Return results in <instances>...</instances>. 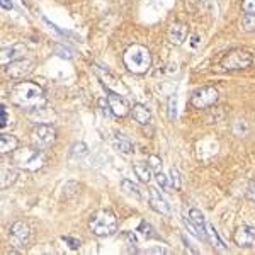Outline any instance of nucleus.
<instances>
[{"mask_svg": "<svg viewBox=\"0 0 255 255\" xmlns=\"http://www.w3.org/2000/svg\"><path fill=\"white\" fill-rule=\"evenodd\" d=\"M10 102L19 109L39 111L46 104V94L41 85L34 82H19L10 90Z\"/></svg>", "mask_w": 255, "mask_h": 255, "instance_id": "1", "label": "nucleus"}, {"mask_svg": "<svg viewBox=\"0 0 255 255\" xmlns=\"http://www.w3.org/2000/svg\"><path fill=\"white\" fill-rule=\"evenodd\" d=\"M12 163L20 170L27 172H38L44 165H46V155L41 148L26 146V148H17L12 153Z\"/></svg>", "mask_w": 255, "mask_h": 255, "instance_id": "2", "label": "nucleus"}, {"mask_svg": "<svg viewBox=\"0 0 255 255\" xmlns=\"http://www.w3.org/2000/svg\"><path fill=\"white\" fill-rule=\"evenodd\" d=\"M123 61L131 73L141 75V73H146L151 67V53L143 44H131L123 55Z\"/></svg>", "mask_w": 255, "mask_h": 255, "instance_id": "3", "label": "nucleus"}, {"mask_svg": "<svg viewBox=\"0 0 255 255\" xmlns=\"http://www.w3.org/2000/svg\"><path fill=\"white\" fill-rule=\"evenodd\" d=\"M89 228L96 237H111L118 232V218L111 209H97L89 218Z\"/></svg>", "mask_w": 255, "mask_h": 255, "instance_id": "4", "label": "nucleus"}, {"mask_svg": "<svg viewBox=\"0 0 255 255\" xmlns=\"http://www.w3.org/2000/svg\"><path fill=\"white\" fill-rule=\"evenodd\" d=\"M252 61L254 56L249 51H245V49H232L223 56L221 67L225 70H232V72L233 70H245L252 65Z\"/></svg>", "mask_w": 255, "mask_h": 255, "instance_id": "5", "label": "nucleus"}, {"mask_svg": "<svg viewBox=\"0 0 255 255\" xmlns=\"http://www.w3.org/2000/svg\"><path fill=\"white\" fill-rule=\"evenodd\" d=\"M31 141L36 148H44L51 146L56 141V129L51 125H38L34 126L31 133Z\"/></svg>", "mask_w": 255, "mask_h": 255, "instance_id": "6", "label": "nucleus"}, {"mask_svg": "<svg viewBox=\"0 0 255 255\" xmlns=\"http://www.w3.org/2000/svg\"><path fill=\"white\" fill-rule=\"evenodd\" d=\"M218 101V90L215 87H201L197 89L191 97V104L196 109H206L216 104Z\"/></svg>", "mask_w": 255, "mask_h": 255, "instance_id": "7", "label": "nucleus"}, {"mask_svg": "<svg viewBox=\"0 0 255 255\" xmlns=\"http://www.w3.org/2000/svg\"><path fill=\"white\" fill-rule=\"evenodd\" d=\"M94 72H96V75L101 79L102 85H104L109 92H116V94H121V96L128 92L125 85L121 84V80H119L114 73H111L108 68L99 67V65H94Z\"/></svg>", "mask_w": 255, "mask_h": 255, "instance_id": "8", "label": "nucleus"}, {"mask_svg": "<svg viewBox=\"0 0 255 255\" xmlns=\"http://www.w3.org/2000/svg\"><path fill=\"white\" fill-rule=\"evenodd\" d=\"M29 237H31L29 226L22 223V221H17V223L10 226L9 238H10V244L14 247H26L27 242H29Z\"/></svg>", "mask_w": 255, "mask_h": 255, "instance_id": "9", "label": "nucleus"}, {"mask_svg": "<svg viewBox=\"0 0 255 255\" xmlns=\"http://www.w3.org/2000/svg\"><path fill=\"white\" fill-rule=\"evenodd\" d=\"M233 240L242 249H252L255 247V228L254 226H238L233 233Z\"/></svg>", "mask_w": 255, "mask_h": 255, "instance_id": "10", "label": "nucleus"}, {"mask_svg": "<svg viewBox=\"0 0 255 255\" xmlns=\"http://www.w3.org/2000/svg\"><path fill=\"white\" fill-rule=\"evenodd\" d=\"M108 102H109L111 113H113L116 118H126L128 114H129L131 108H129V104L126 102V99H125V97H121V94L109 92Z\"/></svg>", "mask_w": 255, "mask_h": 255, "instance_id": "11", "label": "nucleus"}, {"mask_svg": "<svg viewBox=\"0 0 255 255\" xmlns=\"http://www.w3.org/2000/svg\"><path fill=\"white\" fill-rule=\"evenodd\" d=\"M24 53H26V46L20 43L3 48L2 51H0V63H2V67H9L14 61L24 58Z\"/></svg>", "mask_w": 255, "mask_h": 255, "instance_id": "12", "label": "nucleus"}, {"mask_svg": "<svg viewBox=\"0 0 255 255\" xmlns=\"http://www.w3.org/2000/svg\"><path fill=\"white\" fill-rule=\"evenodd\" d=\"M32 67H34V63H32L31 60L20 58V60L14 61V63L9 65L7 73H9L12 79H24V77L29 75V73L32 72Z\"/></svg>", "mask_w": 255, "mask_h": 255, "instance_id": "13", "label": "nucleus"}, {"mask_svg": "<svg viewBox=\"0 0 255 255\" xmlns=\"http://www.w3.org/2000/svg\"><path fill=\"white\" fill-rule=\"evenodd\" d=\"M187 34H189V29H187L186 24H182V22H174L170 27H168L167 38H168V41H170L172 44L179 46V44H182L184 41L187 39Z\"/></svg>", "mask_w": 255, "mask_h": 255, "instance_id": "14", "label": "nucleus"}, {"mask_svg": "<svg viewBox=\"0 0 255 255\" xmlns=\"http://www.w3.org/2000/svg\"><path fill=\"white\" fill-rule=\"evenodd\" d=\"M148 194H150V206L153 211L160 213V215H170V204L157 189H148Z\"/></svg>", "mask_w": 255, "mask_h": 255, "instance_id": "15", "label": "nucleus"}, {"mask_svg": "<svg viewBox=\"0 0 255 255\" xmlns=\"http://www.w3.org/2000/svg\"><path fill=\"white\" fill-rule=\"evenodd\" d=\"M131 114H133V119L136 123H139V125H150L151 123V113L150 109L146 108V106L143 104H134L133 109H131Z\"/></svg>", "mask_w": 255, "mask_h": 255, "instance_id": "16", "label": "nucleus"}, {"mask_svg": "<svg viewBox=\"0 0 255 255\" xmlns=\"http://www.w3.org/2000/svg\"><path fill=\"white\" fill-rule=\"evenodd\" d=\"M19 146V141L15 136L12 134H2L0 136V153L2 155H7V153H14Z\"/></svg>", "mask_w": 255, "mask_h": 255, "instance_id": "17", "label": "nucleus"}, {"mask_svg": "<svg viewBox=\"0 0 255 255\" xmlns=\"http://www.w3.org/2000/svg\"><path fill=\"white\" fill-rule=\"evenodd\" d=\"M189 220L192 221V223L196 225V228L199 230V233H201V237H203V240H206V220H204V216H203V213L201 211H197V209H191L189 211Z\"/></svg>", "mask_w": 255, "mask_h": 255, "instance_id": "18", "label": "nucleus"}, {"mask_svg": "<svg viewBox=\"0 0 255 255\" xmlns=\"http://www.w3.org/2000/svg\"><path fill=\"white\" fill-rule=\"evenodd\" d=\"M15 165L12 163V165H2V189H7L10 187L12 184L15 182V179H17V170L14 168Z\"/></svg>", "mask_w": 255, "mask_h": 255, "instance_id": "19", "label": "nucleus"}, {"mask_svg": "<svg viewBox=\"0 0 255 255\" xmlns=\"http://www.w3.org/2000/svg\"><path fill=\"white\" fill-rule=\"evenodd\" d=\"M114 143H116V146L119 148V151H123V153H131L133 151V143H131V139L125 136L123 133H116L114 134Z\"/></svg>", "mask_w": 255, "mask_h": 255, "instance_id": "20", "label": "nucleus"}, {"mask_svg": "<svg viewBox=\"0 0 255 255\" xmlns=\"http://www.w3.org/2000/svg\"><path fill=\"white\" fill-rule=\"evenodd\" d=\"M133 170H134V174H136V177H139V180H141V182H148V180L151 179V172H153L148 163H141V162L134 163Z\"/></svg>", "mask_w": 255, "mask_h": 255, "instance_id": "21", "label": "nucleus"}, {"mask_svg": "<svg viewBox=\"0 0 255 255\" xmlns=\"http://www.w3.org/2000/svg\"><path fill=\"white\" fill-rule=\"evenodd\" d=\"M121 187H123V191L126 192V194H129V196H134L136 199H139L141 197V192H139V187L136 186V184H133L131 180H128L125 179L121 182Z\"/></svg>", "mask_w": 255, "mask_h": 255, "instance_id": "22", "label": "nucleus"}, {"mask_svg": "<svg viewBox=\"0 0 255 255\" xmlns=\"http://www.w3.org/2000/svg\"><path fill=\"white\" fill-rule=\"evenodd\" d=\"M155 179H157V182H158V186L162 187V189H174L172 187V182H168V177L167 175H163L162 174V170L160 172H155Z\"/></svg>", "mask_w": 255, "mask_h": 255, "instance_id": "23", "label": "nucleus"}, {"mask_svg": "<svg viewBox=\"0 0 255 255\" xmlns=\"http://www.w3.org/2000/svg\"><path fill=\"white\" fill-rule=\"evenodd\" d=\"M242 26L245 31H255V15L252 14H245L242 19Z\"/></svg>", "mask_w": 255, "mask_h": 255, "instance_id": "24", "label": "nucleus"}, {"mask_svg": "<svg viewBox=\"0 0 255 255\" xmlns=\"http://www.w3.org/2000/svg\"><path fill=\"white\" fill-rule=\"evenodd\" d=\"M138 232H141L143 235H145L146 238H157V235H155V230L151 228V225H148L146 221H141L139 223V228H138Z\"/></svg>", "mask_w": 255, "mask_h": 255, "instance_id": "25", "label": "nucleus"}, {"mask_svg": "<svg viewBox=\"0 0 255 255\" xmlns=\"http://www.w3.org/2000/svg\"><path fill=\"white\" fill-rule=\"evenodd\" d=\"M148 165L151 167V170L160 172V170H162V160H160L157 155H151V157L148 158Z\"/></svg>", "mask_w": 255, "mask_h": 255, "instance_id": "26", "label": "nucleus"}, {"mask_svg": "<svg viewBox=\"0 0 255 255\" xmlns=\"http://www.w3.org/2000/svg\"><path fill=\"white\" fill-rule=\"evenodd\" d=\"M170 182H172V187H174L175 191H179L180 189V177H179L177 168H170Z\"/></svg>", "mask_w": 255, "mask_h": 255, "instance_id": "27", "label": "nucleus"}, {"mask_svg": "<svg viewBox=\"0 0 255 255\" xmlns=\"http://www.w3.org/2000/svg\"><path fill=\"white\" fill-rule=\"evenodd\" d=\"M242 9H244L245 14L255 15V0H244L242 2Z\"/></svg>", "mask_w": 255, "mask_h": 255, "instance_id": "28", "label": "nucleus"}, {"mask_svg": "<svg viewBox=\"0 0 255 255\" xmlns=\"http://www.w3.org/2000/svg\"><path fill=\"white\" fill-rule=\"evenodd\" d=\"M87 153V146H85V143H79V145H73L72 148V155L73 157H82V155Z\"/></svg>", "mask_w": 255, "mask_h": 255, "instance_id": "29", "label": "nucleus"}, {"mask_svg": "<svg viewBox=\"0 0 255 255\" xmlns=\"http://www.w3.org/2000/svg\"><path fill=\"white\" fill-rule=\"evenodd\" d=\"M61 240H63V242H67V244L70 245V249H73V250L80 249V245H82V242L79 240V238H72V237H61Z\"/></svg>", "mask_w": 255, "mask_h": 255, "instance_id": "30", "label": "nucleus"}, {"mask_svg": "<svg viewBox=\"0 0 255 255\" xmlns=\"http://www.w3.org/2000/svg\"><path fill=\"white\" fill-rule=\"evenodd\" d=\"M175 97H172L170 101H168V119H174L175 118Z\"/></svg>", "mask_w": 255, "mask_h": 255, "instance_id": "31", "label": "nucleus"}, {"mask_svg": "<svg viewBox=\"0 0 255 255\" xmlns=\"http://www.w3.org/2000/svg\"><path fill=\"white\" fill-rule=\"evenodd\" d=\"M7 126V111L5 106H0V128H5Z\"/></svg>", "mask_w": 255, "mask_h": 255, "instance_id": "32", "label": "nucleus"}, {"mask_svg": "<svg viewBox=\"0 0 255 255\" xmlns=\"http://www.w3.org/2000/svg\"><path fill=\"white\" fill-rule=\"evenodd\" d=\"M247 196H249L250 201H255V179L250 180L249 189H247Z\"/></svg>", "mask_w": 255, "mask_h": 255, "instance_id": "33", "label": "nucleus"}, {"mask_svg": "<svg viewBox=\"0 0 255 255\" xmlns=\"http://www.w3.org/2000/svg\"><path fill=\"white\" fill-rule=\"evenodd\" d=\"M145 254H168V250H165V249H150V250H146Z\"/></svg>", "mask_w": 255, "mask_h": 255, "instance_id": "34", "label": "nucleus"}, {"mask_svg": "<svg viewBox=\"0 0 255 255\" xmlns=\"http://www.w3.org/2000/svg\"><path fill=\"white\" fill-rule=\"evenodd\" d=\"M2 7H3V9H7V10H10L12 9V2H10V0H2Z\"/></svg>", "mask_w": 255, "mask_h": 255, "instance_id": "35", "label": "nucleus"}]
</instances>
